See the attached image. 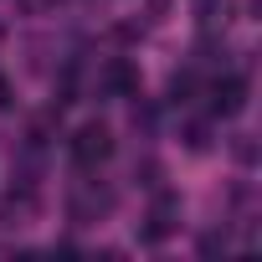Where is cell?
Listing matches in <instances>:
<instances>
[{"mask_svg":"<svg viewBox=\"0 0 262 262\" xmlns=\"http://www.w3.org/2000/svg\"><path fill=\"white\" fill-rule=\"evenodd\" d=\"M67 149H72V165H77V170H98V165L113 155V134H108L103 123H82Z\"/></svg>","mask_w":262,"mask_h":262,"instance_id":"1","label":"cell"},{"mask_svg":"<svg viewBox=\"0 0 262 262\" xmlns=\"http://www.w3.org/2000/svg\"><path fill=\"white\" fill-rule=\"evenodd\" d=\"M175 226H180V201H175L170 190H160L155 206H149V221L139 226V236H144V242H160V236H170Z\"/></svg>","mask_w":262,"mask_h":262,"instance_id":"2","label":"cell"},{"mask_svg":"<svg viewBox=\"0 0 262 262\" xmlns=\"http://www.w3.org/2000/svg\"><path fill=\"white\" fill-rule=\"evenodd\" d=\"M242 108H247V77L226 72V77L211 88V113H216V118H236Z\"/></svg>","mask_w":262,"mask_h":262,"instance_id":"3","label":"cell"},{"mask_svg":"<svg viewBox=\"0 0 262 262\" xmlns=\"http://www.w3.org/2000/svg\"><path fill=\"white\" fill-rule=\"evenodd\" d=\"M108 93H113V98H134V93H139V72L128 67V62H113V67H108Z\"/></svg>","mask_w":262,"mask_h":262,"instance_id":"4","label":"cell"},{"mask_svg":"<svg viewBox=\"0 0 262 262\" xmlns=\"http://www.w3.org/2000/svg\"><path fill=\"white\" fill-rule=\"evenodd\" d=\"M185 149H211V128L206 123H185Z\"/></svg>","mask_w":262,"mask_h":262,"instance_id":"5","label":"cell"},{"mask_svg":"<svg viewBox=\"0 0 262 262\" xmlns=\"http://www.w3.org/2000/svg\"><path fill=\"white\" fill-rule=\"evenodd\" d=\"M190 88H195V77H190V72H180V77H175V82H170V93H175V98H185V93H190Z\"/></svg>","mask_w":262,"mask_h":262,"instance_id":"6","label":"cell"},{"mask_svg":"<svg viewBox=\"0 0 262 262\" xmlns=\"http://www.w3.org/2000/svg\"><path fill=\"white\" fill-rule=\"evenodd\" d=\"M236 160H242V165H252V160H257V149H252V139H247V134L236 139Z\"/></svg>","mask_w":262,"mask_h":262,"instance_id":"7","label":"cell"}]
</instances>
